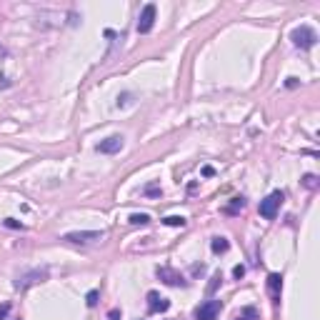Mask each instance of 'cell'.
Masks as SVG:
<instances>
[{"label": "cell", "mask_w": 320, "mask_h": 320, "mask_svg": "<svg viewBox=\"0 0 320 320\" xmlns=\"http://www.w3.org/2000/svg\"><path fill=\"white\" fill-rule=\"evenodd\" d=\"M103 238V230H76V233H65L68 243H93Z\"/></svg>", "instance_id": "cell-5"}, {"label": "cell", "mask_w": 320, "mask_h": 320, "mask_svg": "<svg viewBox=\"0 0 320 320\" xmlns=\"http://www.w3.org/2000/svg\"><path fill=\"white\" fill-rule=\"evenodd\" d=\"M123 150V138L120 135H110L105 140L98 143V153H105V155H113V153H120Z\"/></svg>", "instance_id": "cell-7"}, {"label": "cell", "mask_w": 320, "mask_h": 320, "mask_svg": "<svg viewBox=\"0 0 320 320\" xmlns=\"http://www.w3.org/2000/svg\"><path fill=\"white\" fill-rule=\"evenodd\" d=\"M8 313H10V305H3V308H0V320L5 318V315H8Z\"/></svg>", "instance_id": "cell-20"}, {"label": "cell", "mask_w": 320, "mask_h": 320, "mask_svg": "<svg viewBox=\"0 0 320 320\" xmlns=\"http://www.w3.org/2000/svg\"><path fill=\"white\" fill-rule=\"evenodd\" d=\"M158 278L165 283V285H173V288H180V285H185V280H183V275L180 273H175L173 268H158Z\"/></svg>", "instance_id": "cell-8"}, {"label": "cell", "mask_w": 320, "mask_h": 320, "mask_svg": "<svg viewBox=\"0 0 320 320\" xmlns=\"http://www.w3.org/2000/svg\"><path fill=\"white\" fill-rule=\"evenodd\" d=\"M130 223L133 225H148V223H150V215H148V213H133Z\"/></svg>", "instance_id": "cell-14"}, {"label": "cell", "mask_w": 320, "mask_h": 320, "mask_svg": "<svg viewBox=\"0 0 320 320\" xmlns=\"http://www.w3.org/2000/svg\"><path fill=\"white\" fill-rule=\"evenodd\" d=\"M213 173H215V170L210 168V165H205V168H203V175H205V178H210V175H213Z\"/></svg>", "instance_id": "cell-21"}, {"label": "cell", "mask_w": 320, "mask_h": 320, "mask_svg": "<svg viewBox=\"0 0 320 320\" xmlns=\"http://www.w3.org/2000/svg\"><path fill=\"white\" fill-rule=\"evenodd\" d=\"M233 275H235V278L240 280V278L245 275V268H243V265H235V268H233Z\"/></svg>", "instance_id": "cell-18"}, {"label": "cell", "mask_w": 320, "mask_h": 320, "mask_svg": "<svg viewBox=\"0 0 320 320\" xmlns=\"http://www.w3.org/2000/svg\"><path fill=\"white\" fill-rule=\"evenodd\" d=\"M85 303H88V308H95V305H98V290H90V293L85 295Z\"/></svg>", "instance_id": "cell-16"}, {"label": "cell", "mask_w": 320, "mask_h": 320, "mask_svg": "<svg viewBox=\"0 0 320 320\" xmlns=\"http://www.w3.org/2000/svg\"><path fill=\"white\" fill-rule=\"evenodd\" d=\"M315 180H318V178H315V175H305V178H303V185H305V188H315V185H318V183H315Z\"/></svg>", "instance_id": "cell-17"}, {"label": "cell", "mask_w": 320, "mask_h": 320, "mask_svg": "<svg viewBox=\"0 0 320 320\" xmlns=\"http://www.w3.org/2000/svg\"><path fill=\"white\" fill-rule=\"evenodd\" d=\"M168 308H170L168 298H160L155 290L148 293V313H163V310H168Z\"/></svg>", "instance_id": "cell-9"}, {"label": "cell", "mask_w": 320, "mask_h": 320, "mask_svg": "<svg viewBox=\"0 0 320 320\" xmlns=\"http://www.w3.org/2000/svg\"><path fill=\"white\" fill-rule=\"evenodd\" d=\"M283 200H285V198H283L280 190L270 193L265 200H260V208H258V210H260V215H263L265 220H273V218L278 215V208L283 205Z\"/></svg>", "instance_id": "cell-2"}, {"label": "cell", "mask_w": 320, "mask_h": 320, "mask_svg": "<svg viewBox=\"0 0 320 320\" xmlns=\"http://www.w3.org/2000/svg\"><path fill=\"white\" fill-rule=\"evenodd\" d=\"M43 280H48V268H35V270H28V273L18 275L15 288H18V290H25V288H30V285L43 283Z\"/></svg>", "instance_id": "cell-3"}, {"label": "cell", "mask_w": 320, "mask_h": 320, "mask_svg": "<svg viewBox=\"0 0 320 320\" xmlns=\"http://www.w3.org/2000/svg\"><path fill=\"white\" fill-rule=\"evenodd\" d=\"M163 223L165 225H170V228H183L188 220L183 218V215H168V218H163Z\"/></svg>", "instance_id": "cell-13"}, {"label": "cell", "mask_w": 320, "mask_h": 320, "mask_svg": "<svg viewBox=\"0 0 320 320\" xmlns=\"http://www.w3.org/2000/svg\"><path fill=\"white\" fill-rule=\"evenodd\" d=\"M245 208V198H233V203L225 208L228 213H238V210H243Z\"/></svg>", "instance_id": "cell-15"}, {"label": "cell", "mask_w": 320, "mask_h": 320, "mask_svg": "<svg viewBox=\"0 0 320 320\" xmlns=\"http://www.w3.org/2000/svg\"><path fill=\"white\" fill-rule=\"evenodd\" d=\"M220 313V300H208L195 310V320H215Z\"/></svg>", "instance_id": "cell-6"}, {"label": "cell", "mask_w": 320, "mask_h": 320, "mask_svg": "<svg viewBox=\"0 0 320 320\" xmlns=\"http://www.w3.org/2000/svg\"><path fill=\"white\" fill-rule=\"evenodd\" d=\"M153 25H155V5H153V3H148V5L143 8L140 18H138V33H140V35L150 33Z\"/></svg>", "instance_id": "cell-4"}, {"label": "cell", "mask_w": 320, "mask_h": 320, "mask_svg": "<svg viewBox=\"0 0 320 320\" xmlns=\"http://www.w3.org/2000/svg\"><path fill=\"white\" fill-rule=\"evenodd\" d=\"M268 290H270V298L278 303L280 300V290H283V278L278 273H270L268 275Z\"/></svg>", "instance_id": "cell-10"}, {"label": "cell", "mask_w": 320, "mask_h": 320, "mask_svg": "<svg viewBox=\"0 0 320 320\" xmlns=\"http://www.w3.org/2000/svg\"><path fill=\"white\" fill-rule=\"evenodd\" d=\"M235 320H258V310H255L253 305H248V308H243V310L235 315Z\"/></svg>", "instance_id": "cell-11"}, {"label": "cell", "mask_w": 320, "mask_h": 320, "mask_svg": "<svg viewBox=\"0 0 320 320\" xmlns=\"http://www.w3.org/2000/svg\"><path fill=\"white\" fill-rule=\"evenodd\" d=\"M210 248H213V253H228V248H230V243H228L225 238H213V243H210Z\"/></svg>", "instance_id": "cell-12"}, {"label": "cell", "mask_w": 320, "mask_h": 320, "mask_svg": "<svg viewBox=\"0 0 320 320\" xmlns=\"http://www.w3.org/2000/svg\"><path fill=\"white\" fill-rule=\"evenodd\" d=\"M5 228H15V230H18V228H23V225H20L15 218H5Z\"/></svg>", "instance_id": "cell-19"}, {"label": "cell", "mask_w": 320, "mask_h": 320, "mask_svg": "<svg viewBox=\"0 0 320 320\" xmlns=\"http://www.w3.org/2000/svg\"><path fill=\"white\" fill-rule=\"evenodd\" d=\"M290 40H293V45H295V48L308 50V48H313V45H315L318 33H315L313 28H308V25H300V28H295V30L290 33Z\"/></svg>", "instance_id": "cell-1"}]
</instances>
